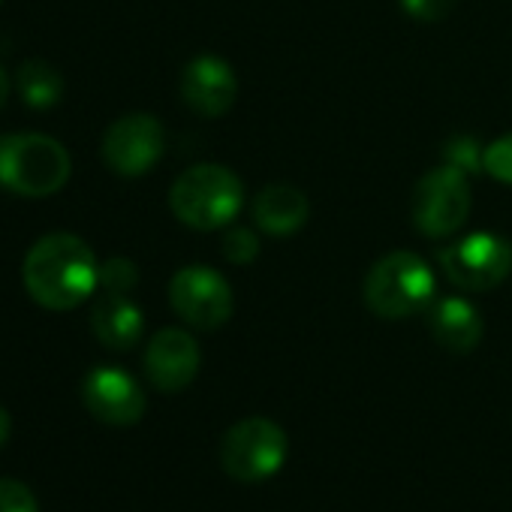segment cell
<instances>
[{"mask_svg": "<svg viewBox=\"0 0 512 512\" xmlns=\"http://www.w3.org/2000/svg\"><path fill=\"white\" fill-rule=\"evenodd\" d=\"M28 296L46 311H73L100 287V263L88 241L73 232H49L25 256Z\"/></svg>", "mask_w": 512, "mask_h": 512, "instance_id": "1", "label": "cell"}, {"mask_svg": "<svg viewBox=\"0 0 512 512\" xmlns=\"http://www.w3.org/2000/svg\"><path fill=\"white\" fill-rule=\"evenodd\" d=\"M362 299L380 320H407L422 314L437 299L434 269L413 250H392L368 269Z\"/></svg>", "mask_w": 512, "mask_h": 512, "instance_id": "2", "label": "cell"}, {"mask_svg": "<svg viewBox=\"0 0 512 512\" xmlns=\"http://www.w3.org/2000/svg\"><path fill=\"white\" fill-rule=\"evenodd\" d=\"M73 172L67 148L43 133H0V187L13 196L58 193Z\"/></svg>", "mask_w": 512, "mask_h": 512, "instance_id": "3", "label": "cell"}, {"mask_svg": "<svg viewBox=\"0 0 512 512\" xmlns=\"http://www.w3.org/2000/svg\"><path fill=\"white\" fill-rule=\"evenodd\" d=\"M244 205V184L241 178L217 163H199L184 169L172 190L169 208L172 214L199 232H214L229 226Z\"/></svg>", "mask_w": 512, "mask_h": 512, "instance_id": "4", "label": "cell"}, {"mask_svg": "<svg viewBox=\"0 0 512 512\" xmlns=\"http://www.w3.org/2000/svg\"><path fill=\"white\" fill-rule=\"evenodd\" d=\"M290 437L266 416L235 422L220 440V467L238 482H266L287 464Z\"/></svg>", "mask_w": 512, "mask_h": 512, "instance_id": "5", "label": "cell"}, {"mask_svg": "<svg viewBox=\"0 0 512 512\" xmlns=\"http://www.w3.org/2000/svg\"><path fill=\"white\" fill-rule=\"evenodd\" d=\"M443 275L464 293H488L512 275V244L497 232H470L440 250Z\"/></svg>", "mask_w": 512, "mask_h": 512, "instance_id": "6", "label": "cell"}, {"mask_svg": "<svg viewBox=\"0 0 512 512\" xmlns=\"http://www.w3.org/2000/svg\"><path fill=\"white\" fill-rule=\"evenodd\" d=\"M413 226L428 238H449L470 214V181L458 166H437L413 187Z\"/></svg>", "mask_w": 512, "mask_h": 512, "instance_id": "7", "label": "cell"}, {"mask_svg": "<svg viewBox=\"0 0 512 512\" xmlns=\"http://www.w3.org/2000/svg\"><path fill=\"white\" fill-rule=\"evenodd\" d=\"M172 311L199 332H214L232 317V290L211 266H184L169 281Z\"/></svg>", "mask_w": 512, "mask_h": 512, "instance_id": "8", "label": "cell"}, {"mask_svg": "<svg viewBox=\"0 0 512 512\" xmlns=\"http://www.w3.org/2000/svg\"><path fill=\"white\" fill-rule=\"evenodd\" d=\"M163 148H166L163 124L145 112L118 118L103 136V160L121 178L148 175L160 163Z\"/></svg>", "mask_w": 512, "mask_h": 512, "instance_id": "9", "label": "cell"}, {"mask_svg": "<svg viewBox=\"0 0 512 512\" xmlns=\"http://www.w3.org/2000/svg\"><path fill=\"white\" fill-rule=\"evenodd\" d=\"M82 401L94 419L115 428H130L145 416V392L133 374L115 365L88 371L82 383Z\"/></svg>", "mask_w": 512, "mask_h": 512, "instance_id": "10", "label": "cell"}, {"mask_svg": "<svg viewBox=\"0 0 512 512\" xmlns=\"http://www.w3.org/2000/svg\"><path fill=\"white\" fill-rule=\"evenodd\" d=\"M238 97L235 70L217 55H196L181 73V100L202 118H220Z\"/></svg>", "mask_w": 512, "mask_h": 512, "instance_id": "11", "label": "cell"}, {"mask_svg": "<svg viewBox=\"0 0 512 512\" xmlns=\"http://www.w3.org/2000/svg\"><path fill=\"white\" fill-rule=\"evenodd\" d=\"M199 344L184 329H160L145 350V374L160 392H181L199 374Z\"/></svg>", "mask_w": 512, "mask_h": 512, "instance_id": "12", "label": "cell"}, {"mask_svg": "<svg viewBox=\"0 0 512 512\" xmlns=\"http://www.w3.org/2000/svg\"><path fill=\"white\" fill-rule=\"evenodd\" d=\"M428 332L443 350L467 356L479 347L485 323L467 299L446 296L434 299V305L428 308Z\"/></svg>", "mask_w": 512, "mask_h": 512, "instance_id": "13", "label": "cell"}, {"mask_svg": "<svg viewBox=\"0 0 512 512\" xmlns=\"http://www.w3.org/2000/svg\"><path fill=\"white\" fill-rule=\"evenodd\" d=\"M91 332L106 350L127 353L142 341V332H145L142 308L130 302V296L103 293L91 311Z\"/></svg>", "mask_w": 512, "mask_h": 512, "instance_id": "14", "label": "cell"}, {"mask_svg": "<svg viewBox=\"0 0 512 512\" xmlns=\"http://www.w3.org/2000/svg\"><path fill=\"white\" fill-rule=\"evenodd\" d=\"M311 217L308 196L293 184H272L253 199V220L269 235H293Z\"/></svg>", "mask_w": 512, "mask_h": 512, "instance_id": "15", "label": "cell"}, {"mask_svg": "<svg viewBox=\"0 0 512 512\" xmlns=\"http://www.w3.org/2000/svg\"><path fill=\"white\" fill-rule=\"evenodd\" d=\"M16 88L31 109H52L61 103L64 91H67L64 76L49 61H40V58H31L19 67Z\"/></svg>", "mask_w": 512, "mask_h": 512, "instance_id": "16", "label": "cell"}, {"mask_svg": "<svg viewBox=\"0 0 512 512\" xmlns=\"http://www.w3.org/2000/svg\"><path fill=\"white\" fill-rule=\"evenodd\" d=\"M136 284H139V269L133 260H127V256H112V260H106L100 266V290L103 293L127 296Z\"/></svg>", "mask_w": 512, "mask_h": 512, "instance_id": "17", "label": "cell"}, {"mask_svg": "<svg viewBox=\"0 0 512 512\" xmlns=\"http://www.w3.org/2000/svg\"><path fill=\"white\" fill-rule=\"evenodd\" d=\"M220 250L232 266H247L260 256V238H256V232L247 226H232V229H226Z\"/></svg>", "mask_w": 512, "mask_h": 512, "instance_id": "18", "label": "cell"}, {"mask_svg": "<svg viewBox=\"0 0 512 512\" xmlns=\"http://www.w3.org/2000/svg\"><path fill=\"white\" fill-rule=\"evenodd\" d=\"M482 169L503 184H512V133L494 139L485 151H482Z\"/></svg>", "mask_w": 512, "mask_h": 512, "instance_id": "19", "label": "cell"}, {"mask_svg": "<svg viewBox=\"0 0 512 512\" xmlns=\"http://www.w3.org/2000/svg\"><path fill=\"white\" fill-rule=\"evenodd\" d=\"M0 512H40L37 494L19 479H0Z\"/></svg>", "mask_w": 512, "mask_h": 512, "instance_id": "20", "label": "cell"}, {"mask_svg": "<svg viewBox=\"0 0 512 512\" xmlns=\"http://www.w3.org/2000/svg\"><path fill=\"white\" fill-rule=\"evenodd\" d=\"M455 7V0H401V10L416 22H443Z\"/></svg>", "mask_w": 512, "mask_h": 512, "instance_id": "21", "label": "cell"}, {"mask_svg": "<svg viewBox=\"0 0 512 512\" xmlns=\"http://www.w3.org/2000/svg\"><path fill=\"white\" fill-rule=\"evenodd\" d=\"M10 94H13V79H10V73L4 67H0V109L7 106Z\"/></svg>", "mask_w": 512, "mask_h": 512, "instance_id": "22", "label": "cell"}, {"mask_svg": "<svg viewBox=\"0 0 512 512\" xmlns=\"http://www.w3.org/2000/svg\"><path fill=\"white\" fill-rule=\"evenodd\" d=\"M10 431H13V419L4 407H0V446L10 440Z\"/></svg>", "mask_w": 512, "mask_h": 512, "instance_id": "23", "label": "cell"}, {"mask_svg": "<svg viewBox=\"0 0 512 512\" xmlns=\"http://www.w3.org/2000/svg\"><path fill=\"white\" fill-rule=\"evenodd\" d=\"M0 4H4V0H0Z\"/></svg>", "mask_w": 512, "mask_h": 512, "instance_id": "24", "label": "cell"}]
</instances>
